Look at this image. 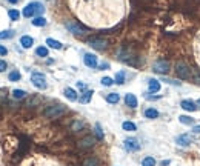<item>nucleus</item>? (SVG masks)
I'll list each match as a JSON object with an SVG mask.
<instances>
[{
  "label": "nucleus",
  "mask_w": 200,
  "mask_h": 166,
  "mask_svg": "<svg viewBox=\"0 0 200 166\" xmlns=\"http://www.w3.org/2000/svg\"><path fill=\"white\" fill-rule=\"evenodd\" d=\"M73 9L82 22L96 28H106L123 17V0H71Z\"/></svg>",
  "instance_id": "obj_1"
},
{
  "label": "nucleus",
  "mask_w": 200,
  "mask_h": 166,
  "mask_svg": "<svg viewBox=\"0 0 200 166\" xmlns=\"http://www.w3.org/2000/svg\"><path fill=\"white\" fill-rule=\"evenodd\" d=\"M22 166H60L56 160L49 159V157H43V155H36L31 157L28 160H25Z\"/></svg>",
  "instance_id": "obj_2"
},
{
  "label": "nucleus",
  "mask_w": 200,
  "mask_h": 166,
  "mask_svg": "<svg viewBox=\"0 0 200 166\" xmlns=\"http://www.w3.org/2000/svg\"><path fill=\"white\" fill-rule=\"evenodd\" d=\"M65 112H66V106H63V105H52L45 109V116L49 119H57Z\"/></svg>",
  "instance_id": "obj_3"
},
{
  "label": "nucleus",
  "mask_w": 200,
  "mask_h": 166,
  "mask_svg": "<svg viewBox=\"0 0 200 166\" xmlns=\"http://www.w3.org/2000/svg\"><path fill=\"white\" fill-rule=\"evenodd\" d=\"M43 9H45V8H43L42 3H39V2H33V3H29V5L25 6L23 15H25V17H33L34 14H42Z\"/></svg>",
  "instance_id": "obj_4"
},
{
  "label": "nucleus",
  "mask_w": 200,
  "mask_h": 166,
  "mask_svg": "<svg viewBox=\"0 0 200 166\" xmlns=\"http://www.w3.org/2000/svg\"><path fill=\"white\" fill-rule=\"evenodd\" d=\"M66 28L73 33V34H76V36H80V34H85L88 29L85 28V26H82L80 23L77 22H66Z\"/></svg>",
  "instance_id": "obj_5"
},
{
  "label": "nucleus",
  "mask_w": 200,
  "mask_h": 166,
  "mask_svg": "<svg viewBox=\"0 0 200 166\" xmlns=\"http://www.w3.org/2000/svg\"><path fill=\"white\" fill-rule=\"evenodd\" d=\"M31 82H33V85H34L36 88H39V89H45V88H46V80H45V76H43V74L34 72V74L31 76Z\"/></svg>",
  "instance_id": "obj_6"
},
{
  "label": "nucleus",
  "mask_w": 200,
  "mask_h": 166,
  "mask_svg": "<svg viewBox=\"0 0 200 166\" xmlns=\"http://www.w3.org/2000/svg\"><path fill=\"white\" fill-rule=\"evenodd\" d=\"M154 71L156 72H159V74H165V72H168L169 71V62L168 60H163V59H160L157 60L156 63H154Z\"/></svg>",
  "instance_id": "obj_7"
},
{
  "label": "nucleus",
  "mask_w": 200,
  "mask_h": 166,
  "mask_svg": "<svg viewBox=\"0 0 200 166\" xmlns=\"http://www.w3.org/2000/svg\"><path fill=\"white\" fill-rule=\"evenodd\" d=\"M177 74H179L180 79H189L191 77V71H189V68L186 66L185 62H179L177 63Z\"/></svg>",
  "instance_id": "obj_8"
},
{
  "label": "nucleus",
  "mask_w": 200,
  "mask_h": 166,
  "mask_svg": "<svg viewBox=\"0 0 200 166\" xmlns=\"http://www.w3.org/2000/svg\"><path fill=\"white\" fill-rule=\"evenodd\" d=\"M88 43L92 48H96V49H105L108 46V40L106 39H102V37H92V39L88 40Z\"/></svg>",
  "instance_id": "obj_9"
},
{
  "label": "nucleus",
  "mask_w": 200,
  "mask_h": 166,
  "mask_svg": "<svg viewBox=\"0 0 200 166\" xmlns=\"http://www.w3.org/2000/svg\"><path fill=\"white\" fill-rule=\"evenodd\" d=\"M83 60H85V65L88 66V68H96L97 66V57L94 55V54H85V57H83Z\"/></svg>",
  "instance_id": "obj_10"
},
{
  "label": "nucleus",
  "mask_w": 200,
  "mask_h": 166,
  "mask_svg": "<svg viewBox=\"0 0 200 166\" xmlns=\"http://www.w3.org/2000/svg\"><path fill=\"white\" fill-rule=\"evenodd\" d=\"M125 148L128 151H137L140 148V143L136 140V138H126L125 140Z\"/></svg>",
  "instance_id": "obj_11"
},
{
  "label": "nucleus",
  "mask_w": 200,
  "mask_h": 166,
  "mask_svg": "<svg viewBox=\"0 0 200 166\" xmlns=\"http://www.w3.org/2000/svg\"><path fill=\"white\" fill-rule=\"evenodd\" d=\"M176 142H177L179 145H182V146H188L189 143H193V137H191L189 134H182V135H179V137L176 138Z\"/></svg>",
  "instance_id": "obj_12"
},
{
  "label": "nucleus",
  "mask_w": 200,
  "mask_h": 166,
  "mask_svg": "<svg viewBox=\"0 0 200 166\" xmlns=\"http://www.w3.org/2000/svg\"><path fill=\"white\" fill-rule=\"evenodd\" d=\"M94 143H96L94 137L88 135V137H85V138H82V140H80V142H79V146H80V148H83V149H86V148H91V146H94Z\"/></svg>",
  "instance_id": "obj_13"
},
{
  "label": "nucleus",
  "mask_w": 200,
  "mask_h": 166,
  "mask_svg": "<svg viewBox=\"0 0 200 166\" xmlns=\"http://www.w3.org/2000/svg\"><path fill=\"white\" fill-rule=\"evenodd\" d=\"M180 106H182L185 111H196V109H197V106H196V103H194L193 100H183Z\"/></svg>",
  "instance_id": "obj_14"
},
{
  "label": "nucleus",
  "mask_w": 200,
  "mask_h": 166,
  "mask_svg": "<svg viewBox=\"0 0 200 166\" xmlns=\"http://www.w3.org/2000/svg\"><path fill=\"white\" fill-rule=\"evenodd\" d=\"M194 54H196L197 63L200 65V31H199V34H197V37H196V43H194Z\"/></svg>",
  "instance_id": "obj_15"
},
{
  "label": "nucleus",
  "mask_w": 200,
  "mask_h": 166,
  "mask_svg": "<svg viewBox=\"0 0 200 166\" xmlns=\"http://www.w3.org/2000/svg\"><path fill=\"white\" fill-rule=\"evenodd\" d=\"M125 103H126L128 106H131V108H136V106H137V98H136L132 94H126V95H125Z\"/></svg>",
  "instance_id": "obj_16"
},
{
  "label": "nucleus",
  "mask_w": 200,
  "mask_h": 166,
  "mask_svg": "<svg viewBox=\"0 0 200 166\" xmlns=\"http://www.w3.org/2000/svg\"><path fill=\"white\" fill-rule=\"evenodd\" d=\"M33 43H34V40H33V37H29V36H23V37L20 39V45H22L23 48H31Z\"/></svg>",
  "instance_id": "obj_17"
},
{
  "label": "nucleus",
  "mask_w": 200,
  "mask_h": 166,
  "mask_svg": "<svg viewBox=\"0 0 200 166\" xmlns=\"http://www.w3.org/2000/svg\"><path fill=\"white\" fill-rule=\"evenodd\" d=\"M65 95H66L71 102H76V100H77V94H76V91L71 89V88H66V89H65Z\"/></svg>",
  "instance_id": "obj_18"
},
{
  "label": "nucleus",
  "mask_w": 200,
  "mask_h": 166,
  "mask_svg": "<svg viewBox=\"0 0 200 166\" xmlns=\"http://www.w3.org/2000/svg\"><path fill=\"white\" fill-rule=\"evenodd\" d=\"M148 85H149V91H151V92H157V91L160 89L159 80H154V79H151V80L148 82Z\"/></svg>",
  "instance_id": "obj_19"
},
{
  "label": "nucleus",
  "mask_w": 200,
  "mask_h": 166,
  "mask_svg": "<svg viewBox=\"0 0 200 166\" xmlns=\"http://www.w3.org/2000/svg\"><path fill=\"white\" fill-rule=\"evenodd\" d=\"M83 166H99V160L96 157H88L83 160Z\"/></svg>",
  "instance_id": "obj_20"
},
{
  "label": "nucleus",
  "mask_w": 200,
  "mask_h": 166,
  "mask_svg": "<svg viewBox=\"0 0 200 166\" xmlns=\"http://www.w3.org/2000/svg\"><path fill=\"white\" fill-rule=\"evenodd\" d=\"M119 94H117V92H111V94H108V95H106V102H108V103H117V102H119Z\"/></svg>",
  "instance_id": "obj_21"
},
{
  "label": "nucleus",
  "mask_w": 200,
  "mask_h": 166,
  "mask_svg": "<svg viewBox=\"0 0 200 166\" xmlns=\"http://www.w3.org/2000/svg\"><path fill=\"white\" fill-rule=\"evenodd\" d=\"M46 45H49V46L54 48V49H60V48H62V43L54 40V39H48V40H46Z\"/></svg>",
  "instance_id": "obj_22"
},
{
  "label": "nucleus",
  "mask_w": 200,
  "mask_h": 166,
  "mask_svg": "<svg viewBox=\"0 0 200 166\" xmlns=\"http://www.w3.org/2000/svg\"><path fill=\"white\" fill-rule=\"evenodd\" d=\"M145 116H146L148 119H156V117H159V112H157L156 109L149 108V109H146V111H145Z\"/></svg>",
  "instance_id": "obj_23"
},
{
  "label": "nucleus",
  "mask_w": 200,
  "mask_h": 166,
  "mask_svg": "<svg viewBox=\"0 0 200 166\" xmlns=\"http://www.w3.org/2000/svg\"><path fill=\"white\" fill-rule=\"evenodd\" d=\"M12 36H14V31H12V29L2 31V33H0V40H3V39H11Z\"/></svg>",
  "instance_id": "obj_24"
},
{
  "label": "nucleus",
  "mask_w": 200,
  "mask_h": 166,
  "mask_svg": "<svg viewBox=\"0 0 200 166\" xmlns=\"http://www.w3.org/2000/svg\"><path fill=\"white\" fill-rule=\"evenodd\" d=\"M91 97H92V91H86V92L80 97V102H82V103H88V102L91 100Z\"/></svg>",
  "instance_id": "obj_25"
},
{
  "label": "nucleus",
  "mask_w": 200,
  "mask_h": 166,
  "mask_svg": "<svg viewBox=\"0 0 200 166\" xmlns=\"http://www.w3.org/2000/svg\"><path fill=\"white\" fill-rule=\"evenodd\" d=\"M142 166H156V160L153 157H145L142 162Z\"/></svg>",
  "instance_id": "obj_26"
},
{
  "label": "nucleus",
  "mask_w": 200,
  "mask_h": 166,
  "mask_svg": "<svg viewBox=\"0 0 200 166\" xmlns=\"http://www.w3.org/2000/svg\"><path fill=\"white\" fill-rule=\"evenodd\" d=\"M12 95H14V98H23L26 95V92L23 89H14L12 91Z\"/></svg>",
  "instance_id": "obj_27"
},
{
  "label": "nucleus",
  "mask_w": 200,
  "mask_h": 166,
  "mask_svg": "<svg viewBox=\"0 0 200 166\" xmlns=\"http://www.w3.org/2000/svg\"><path fill=\"white\" fill-rule=\"evenodd\" d=\"M33 25H34V26H45V25H46V20H45L43 17H36V19L33 20Z\"/></svg>",
  "instance_id": "obj_28"
},
{
  "label": "nucleus",
  "mask_w": 200,
  "mask_h": 166,
  "mask_svg": "<svg viewBox=\"0 0 200 166\" xmlns=\"http://www.w3.org/2000/svg\"><path fill=\"white\" fill-rule=\"evenodd\" d=\"M123 82H125V72L120 71V72L116 74V83H117V85H122Z\"/></svg>",
  "instance_id": "obj_29"
},
{
  "label": "nucleus",
  "mask_w": 200,
  "mask_h": 166,
  "mask_svg": "<svg viewBox=\"0 0 200 166\" xmlns=\"http://www.w3.org/2000/svg\"><path fill=\"white\" fill-rule=\"evenodd\" d=\"M36 52H37V55H40V57H46V55H48V49H46L45 46L37 48V49H36Z\"/></svg>",
  "instance_id": "obj_30"
},
{
  "label": "nucleus",
  "mask_w": 200,
  "mask_h": 166,
  "mask_svg": "<svg viewBox=\"0 0 200 166\" xmlns=\"http://www.w3.org/2000/svg\"><path fill=\"white\" fill-rule=\"evenodd\" d=\"M123 129L125 131H136V124L132 123V122H125L123 123Z\"/></svg>",
  "instance_id": "obj_31"
},
{
  "label": "nucleus",
  "mask_w": 200,
  "mask_h": 166,
  "mask_svg": "<svg viewBox=\"0 0 200 166\" xmlns=\"http://www.w3.org/2000/svg\"><path fill=\"white\" fill-rule=\"evenodd\" d=\"M19 17H20V12L19 11H16V9H11L9 11V19L11 20H19Z\"/></svg>",
  "instance_id": "obj_32"
},
{
  "label": "nucleus",
  "mask_w": 200,
  "mask_h": 166,
  "mask_svg": "<svg viewBox=\"0 0 200 166\" xmlns=\"http://www.w3.org/2000/svg\"><path fill=\"white\" fill-rule=\"evenodd\" d=\"M9 80H11V82H17V80H20V72L12 71V72L9 74Z\"/></svg>",
  "instance_id": "obj_33"
},
{
  "label": "nucleus",
  "mask_w": 200,
  "mask_h": 166,
  "mask_svg": "<svg viewBox=\"0 0 200 166\" xmlns=\"http://www.w3.org/2000/svg\"><path fill=\"white\" fill-rule=\"evenodd\" d=\"M179 120H180L182 123H185V124H193V119H191V117H188V116H180V117H179Z\"/></svg>",
  "instance_id": "obj_34"
},
{
  "label": "nucleus",
  "mask_w": 200,
  "mask_h": 166,
  "mask_svg": "<svg viewBox=\"0 0 200 166\" xmlns=\"http://www.w3.org/2000/svg\"><path fill=\"white\" fill-rule=\"evenodd\" d=\"M96 134H97L99 138H103V131H102V128H100V124L99 123L96 124Z\"/></svg>",
  "instance_id": "obj_35"
},
{
  "label": "nucleus",
  "mask_w": 200,
  "mask_h": 166,
  "mask_svg": "<svg viewBox=\"0 0 200 166\" xmlns=\"http://www.w3.org/2000/svg\"><path fill=\"white\" fill-rule=\"evenodd\" d=\"M113 79H109V77H103L102 79V85H105V86H111L113 85Z\"/></svg>",
  "instance_id": "obj_36"
},
{
  "label": "nucleus",
  "mask_w": 200,
  "mask_h": 166,
  "mask_svg": "<svg viewBox=\"0 0 200 166\" xmlns=\"http://www.w3.org/2000/svg\"><path fill=\"white\" fill-rule=\"evenodd\" d=\"M80 128H83V123H82V122H76V123L73 124V129H74V131H77Z\"/></svg>",
  "instance_id": "obj_37"
},
{
  "label": "nucleus",
  "mask_w": 200,
  "mask_h": 166,
  "mask_svg": "<svg viewBox=\"0 0 200 166\" xmlns=\"http://www.w3.org/2000/svg\"><path fill=\"white\" fill-rule=\"evenodd\" d=\"M8 54V49L5 46H0V55H6Z\"/></svg>",
  "instance_id": "obj_38"
},
{
  "label": "nucleus",
  "mask_w": 200,
  "mask_h": 166,
  "mask_svg": "<svg viewBox=\"0 0 200 166\" xmlns=\"http://www.w3.org/2000/svg\"><path fill=\"white\" fill-rule=\"evenodd\" d=\"M5 69H6V63H5L3 60H0V72L5 71Z\"/></svg>",
  "instance_id": "obj_39"
},
{
  "label": "nucleus",
  "mask_w": 200,
  "mask_h": 166,
  "mask_svg": "<svg viewBox=\"0 0 200 166\" xmlns=\"http://www.w3.org/2000/svg\"><path fill=\"white\" fill-rule=\"evenodd\" d=\"M193 131H194V132H200V124L199 126H194V128H193Z\"/></svg>",
  "instance_id": "obj_40"
},
{
  "label": "nucleus",
  "mask_w": 200,
  "mask_h": 166,
  "mask_svg": "<svg viewBox=\"0 0 200 166\" xmlns=\"http://www.w3.org/2000/svg\"><path fill=\"white\" fill-rule=\"evenodd\" d=\"M77 86H79L80 89H85V85H83L82 82H77Z\"/></svg>",
  "instance_id": "obj_41"
},
{
  "label": "nucleus",
  "mask_w": 200,
  "mask_h": 166,
  "mask_svg": "<svg viewBox=\"0 0 200 166\" xmlns=\"http://www.w3.org/2000/svg\"><path fill=\"white\" fill-rule=\"evenodd\" d=\"M194 80H196V83H197V85H200V74H199V76H196V79H194Z\"/></svg>",
  "instance_id": "obj_42"
},
{
  "label": "nucleus",
  "mask_w": 200,
  "mask_h": 166,
  "mask_svg": "<svg viewBox=\"0 0 200 166\" xmlns=\"http://www.w3.org/2000/svg\"><path fill=\"white\" fill-rule=\"evenodd\" d=\"M169 165V160H165V162H162V166H166Z\"/></svg>",
  "instance_id": "obj_43"
},
{
  "label": "nucleus",
  "mask_w": 200,
  "mask_h": 166,
  "mask_svg": "<svg viewBox=\"0 0 200 166\" xmlns=\"http://www.w3.org/2000/svg\"><path fill=\"white\" fill-rule=\"evenodd\" d=\"M8 2H9V3H17L19 0H8Z\"/></svg>",
  "instance_id": "obj_44"
},
{
  "label": "nucleus",
  "mask_w": 200,
  "mask_h": 166,
  "mask_svg": "<svg viewBox=\"0 0 200 166\" xmlns=\"http://www.w3.org/2000/svg\"><path fill=\"white\" fill-rule=\"evenodd\" d=\"M196 105H199V108H200V100H197V102H196Z\"/></svg>",
  "instance_id": "obj_45"
},
{
  "label": "nucleus",
  "mask_w": 200,
  "mask_h": 166,
  "mask_svg": "<svg viewBox=\"0 0 200 166\" xmlns=\"http://www.w3.org/2000/svg\"><path fill=\"white\" fill-rule=\"evenodd\" d=\"M0 163H2V151H0Z\"/></svg>",
  "instance_id": "obj_46"
}]
</instances>
